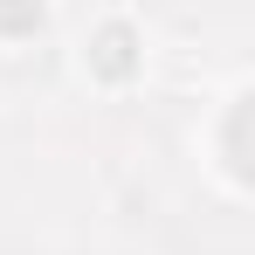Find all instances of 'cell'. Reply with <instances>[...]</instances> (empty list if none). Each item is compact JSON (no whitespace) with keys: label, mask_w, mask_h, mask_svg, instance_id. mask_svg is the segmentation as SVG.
Listing matches in <instances>:
<instances>
[{"label":"cell","mask_w":255,"mask_h":255,"mask_svg":"<svg viewBox=\"0 0 255 255\" xmlns=\"http://www.w3.org/2000/svg\"><path fill=\"white\" fill-rule=\"evenodd\" d=\"M90 62H97V76H111V83H125L131 69H138V55H131V28H125V21H111V28L97 35Z\"/></svg>","instance_id":"1"},{"label":"cell","mask_w":255,"mask_h":255,"mask_svg":"<svg viewBox=\"0 0 255 255\" xmlns=\"http://www.w3.org/2000/svg\"><path fill=\"white\" fill-rule=\"evenodd\" d=\"M42 28V0H0V35H35Z\"/></svg>","instance_id":"2"}]
</instances>
